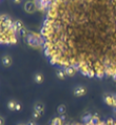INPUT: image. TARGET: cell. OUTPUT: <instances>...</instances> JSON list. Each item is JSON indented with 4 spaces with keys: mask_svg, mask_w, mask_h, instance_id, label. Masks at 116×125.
I'll list each match as a JSON object with an SVG mask.
<instances>
[{
    "mask_svg": "<svg viewBox=\"0 0 116 125\" xmlns=\"http://www.w3.org/2000/svg\"><path fill=\"white\" fill-rule=\"evenodd\" d=\"M43 80H44V78L41 73H37V74L34 75V81H35V83H37V84H41V83L43 82Z\"/></svg>",
    "mask_w": 116,
    "mask_h": 125,
    "instance_id": "6",
    "label": "cell"
},
{
    "mask_svg": "<svg viewBox=\"0 0 116 125\" xmlns=\"http://www.w3.org/2000/svg\"><path fill=\"white\" fill-rule=\"evenodd\" d=\"M36 10H37V8H36V4H35L34 1H26L24 3V11L26 13L32 14L36 11Z\"/></svg>",
    "mask_w": 116,
    "mask_h": 125,
    "instance_id": "1",
    "label": "cell"
},
{
    "mask_svg": "<svg viewBox=\"0 0 116 125\" xmlns=\"http://www.w3.org/2000/svg\"><path fill=\"white\" fill-rule=\"evenodd\" d=\"M19 33H20V35H21V36H22V37H26V38L27 37V35L30 34V33H29V32H27V31H26V29H24V27H23V29L20 31Z\"/></svg>",
    "mask_w": 116,
    "mask_h": 125,
    "instance_id": "14",
    "label": "cell"
},
{
    "mask_svg": "<svg viewBox=\"0 0 116 125\" xmlns=\"http://www.w3.org/2000/svg\"><path fill=\"white\" fill-rule=\"evenodd\" d=\"M73 94L75 97H82L87 94V88L84 87V86H76L75 88H74L73 91Z\"/></svg>",
    "mask_w": 116,
    "mask_h": 125,
    "instance_id": "2",
    "label": "cell"
},
{
    "mask_svg": "<svg viewBox=\"0 0 116 125\" xmlns=\"http://www.w3.org/2000/svg\"><path fill=\"white\" fill-rule=\"evenodd\" d=\"M103 99H104L105 104H108L109 106H114V104H113V96H112V95H109V94H107V95H104Z\"/></svg>",
    "mask_w": 116,
    "mask_h": 125,
    "instance_id": "7",
    "label": "cell"
},
{
    "mask_svg": "<svg viewBox=\"0 0 116 125\" xmlns=\"http://www.w3.org/2000/svg\"><path fill=\"white\" fill-rule=\"evenodd\" d=\"M114 112H115V114H116V107H115V109H114Z\"/></svg>",
    "mask_w": 116,
    "mask_h": 125,
    "instance_id": "24",
    "label": "cell"
},
{
    "mask_svg": "<svg viewBox=\"0 0 116 125\" xmlns=\"http://www.w3.org/2000/svg\"><path fill=\"white\" fill-rule=\"evenodd\" d=\"M52 125H62V121L60 118H54L52 121Z\"/></svg>",
    "mask_w": 116,
    "mask_h": 125,
    "instance_id": "13",
    "label": "cell"
},
{
    "mask_svg": "<svg viewBox=\"0 0 116 125\" xmlns=\"http://www.w3.org/2000/svg\"><path fill=\"white\" fill-rule=\"evenodd\" d=\"M1 62H2V65L4 67H10L11 65H12V63H13V59L11 58L10 56H8V55H5V56L2 57Z\"/></svg>",
    "mask_w": 116,
    "mask_h": 125,
    "instance_id": "3",
    "label": "cell"
},
{
    "mask_svg": "<svg viewBox=\"0 0 116 125\" xmlns=\"http://www.w3.org/2000/svg\"><path fill=\"white\" fill-rule=\"evenodd\" d=\"M8 108L10 110H15L16 108V102L14 101V100H10L8 102Z\"/></svg>",
    "mask_w": 116,
    "mask_h": 125,
    "instance_id": "10",
    "label": "cell"
},
{
    "mask_svg": "<svg viewBox=\"0 0 116 125\" xmlns=\"http://www.w3.org/2000/svg\"><path fill=\"white\" fill-rule=\"evenodd\" d=\"M13 1H14V3L18 4V3H20V2H21V0H13Z\"/></svg>",
    "mask_w": 116,
    "mask_h": 125,
    "instance_id": "21",
    "label": "cell"
},
{
    "mask_svg": "<svg viewBox=\"0 0 116 125\" xmlns=\"http://www.w3.org/2000/svg\"><path fill=\"white\" fill-rule=\"evenodd\" d=\"M14 24H15V27H16V30H17V32H18V33L24 27V26H23V23L21 22L20 20H16V21L14 22Z\"/></svg>",
    "mask_w": 116,
    "mask_h": 125,
    "instance_id": "9",
    "label": "cell"
},
{
    "mask_svg": "<svg viewBox=\"0 0 116 125\" xmlns=\"http://www.w3.org/2000/svg\"><path fill=\"white\" fill-rule=\"evenodd\" d=\"M57 112L60 114V115H64V113L66 112V107L64 104H60V105L58 106V108H57Z\"/></svg>",
    "mask_w": 116,
    "mask_h": 125,
    "instance_id": "11",
    "label": "cell"
},
{
    "mask_svg": "<svg viewBox=\"0 0 116 125\" xmlns=\"http://www.w3.org/2000/svg\"><path fill=\"white\" fill-rule=\"evenodd\" d=\"M113 124H114V121L112 120V119H109V120H108L107 125H113Z\"/></svg>",
    "mask_w": 116,
    "mask_h": 125,
    "instance_id": "17",
    "label": "cell"
},
{
    "mask_svg": "<svg viewBox=\"0 0 116 125\" xmlns=\"http://www.w3.org/2000/svg\"><path fill=\"white\" fill-rule=\"evenodd\" d=\"M34 110L35 112H37V113H39L40 115L43 114L44 112V105L42 104L41 102H37V103H35V105H34Z\"/></svg>",
    "mask_w": 116,
    "mask_h": 125,
    "instance_id": "5",
    "label": "cell"
},
{
    "mask_svg": "<svg viewBox=\"0 0 116 125\" xmlns=\"http://www.w3.org/2000/svg\"><path fill=\"white\" fill-rule=\"evenodd\" d=\"M113 104H114V106L116 107V95H113Z\"/></svg>",
    "mask_w": 116,
    "mask_h": 125,
    "instance_id": "18",
    "label": "cell"
},
{
    "mask_svg": "<svg viewBox=\"0 0 116 125\" xmlns=\"http://www.w3.org/2000/svg\"><path fill=\"white\" fill-rule=\"evenodd\" d=\"M17 125H26V124H23V123H19V124H17Z\"/></svg>",
    "mask_w": 116,
    "mask_h": 125,
    "instance_id": "23",
    "label": "cell"
},
{
    "mask_svg": "<svg viewBox=\"0 0 116 125\" xmlns=\"http://www.w3.org/2000/svg\"><path fill=\"white\" fill-rule=\"evenodd\" d=\"M113 79H114V81H116V75L113 76Z\"/></svg>",
    "mask_w": 116,
    "mask_h": 125,
    "instance_id": "22",
    "label": "cell"
},
{
    "mask_svg": "<svg viewBox=\"0 0 116 125\" xmlns=\"http://www.w3.org/2000/svg\"><path fill=\"white\" fill-rule=\"evenodd\" d=\"M64 72H65L66 76H69V77H74V76L76 75L77 71L73 66H66V67H64Z\"/></svg>",
    "mask_w": 116,
    "mask_h": 125,
    "instance_id": "4",
    "label": "cell"
},
{
    "mask_svg": "<svg viewBox=\"0 0 116 125\" xmlns=\"http://www.w3.org/2000/svg\"><path fill=\"white\" fill-rule=\"evenodd\" d=\"M15 110H21V104L20 103H16V108H15Z\"/></svg>",
    "mask_w": 116,
    "mask_h": 125,
    "instance_id": "16",
    "label": "cell"
},
{
    "mask_svg": "<svg viewBox=\"0 0 116 125\" xmlns=\"http://www.w3.org/2000/svg\"><path fill=\"white\" fill-rule=\"evenodd\" d=\"M40 116H41V115H40L39 113L35 112V110L33 112V114H32V117H33L34 119H39V118H40Z\"/></svg>",
    "mask_w": 116,
    "mask_h": 125,
    "instance_id": "15",
    "label": "cell"
},
{
    "mask_svg": "<svg viewBox=\"0 0 116 125\" xmlns=\"http://www.w3.org/2000/svg\"><path fill=\"white\" fill-rule=\"evenodd\" d=\"M91 123H92L93 125H98L99 124V119H98V116H96V115H95V116H93L92 118H91V121H90Z\"/></svg>",
    "mask_w": 116,
    "mask_h": 125,
    "instance_id": "12",
    "label": "cell"
},
{
    "mask_svg": "<svg viewBox=\"0 0 116 125\" xmlns=\"http://www.w3.org/2000/svg\"><path fill=\"white\" fill-rule=\"evenodd\" d=\"M26 125H36V123L33 122V121H31V122H29V123H27Z\"/></svg>",
    "mask_w": 116,
    "mask_h": 125,
    "instance_id": "20",
    "label": "cell"
},
{
    "mask_svg": "<svg viewBox=\"0 0 116 125\" xmlns=\"http://www.w3.org/2000/svg\"><path fill=\"white\" fill-rule=\"evenodd\" d=\"M56 76H57V78L58 79H60V80H64L65 78V72L63 71V69H57V72H56Z\"/></svg>",
    "mask_w": 116,
    "mask_h": 125,
    "instance_id": "8",
    "label": "cell"
},
{
    "mask_svg": "<svg viewBox=\"0 0 116 125\" xmlns=\"http://www.w3.org/2000/svg\"><path fill=\"white\" fill-rule=\"evenodd\" d=\"M0 124L1 125H4V118L1 117V121H0Z\"/></svg>",
    "mask_w": 116,
    "mask_h": 125,
    "instance_id": "19",
    "label": "cell"
}]
</instances>
